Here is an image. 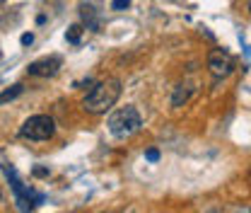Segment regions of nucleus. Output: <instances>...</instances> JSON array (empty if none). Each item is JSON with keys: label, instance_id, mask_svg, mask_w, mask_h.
Masks as SVG:
<instances>
[{"label": "nucleus", "instance_id": "1", "mask_svg": "<svg viewBox=\"0 0 251 213\" xmlns=\"http://www.w3.org/2000/svg\"><path fill=\"white\" fill-rule=\"evenodd\" d=\"M119 97H121V80L106 78L87 92V97L82 99V107L90 114H104L119 102Z\"/></svg>", "mask_w": 251, "mask_h": 213}, {"label": "nucleus", "instance_id": "2", "mask_svg": "<svg viewBox=\"0 0 251 213\" xmlns=\"http://www.w3.org/2000/svg\"><path fill=\"white\" fill-rule=\"evenodd\" d=\"M106 126H109L111 136H116V138H128V136H133V133L140 131L143 119H140V114H138L135 107L126 104V107L116 109V112L109 117V123H106Z\"/></svg>", "mask_w": 251, "mask_h": 213}, {"label": "nucleus", "instance_id": "3", "mask_svg": "<svg viewBox=\"0 0 251 213\" xmlns=\"http://www.w3.org/2000/svg\"><path fill=\"white\" fill-rule=\"evenodd\" d=\"M2 170H5V175H7V180H10V186H12V191H15V199H17V209H20V211H31V209H36V206L44 201V194H34L29 186L22 184V180L17 177V170H15V167L2 165Z\"/></svg>", "mask_w": 251, "mask_h": 213}, {"label": "nucleus", "instance_id": "4", "mask_svg": "<svg viewBox=\"0 0 251 213\" xmlns=\"http://www.w3.org/2000/svg\"><path fill=\"white\" fill-rule=\"evenodd\" d=\"M53 133H56V123H53V119L49 114L29 117L27 122L22 123V128H20V136L29 138V141H49Z\"/></svg>", "mask_w": 251, "mask_h": 213}, {"label": "nucleus", "instance_id": "5", "mask_svg": "<svg viewBox=\"0 0 251 213\" xmlns=\"http://www.w3.org/2000/svg\"><path fill=\"white\" fill-rule=\"evenodd\" d=\"M208 70L213 73V78H227V75L234 70V61H232V56H229L227 51L215 49V51H210V56H208Z\"/></svg>", "mask_w": 251, "mask_h": 213}, {"label": "nucleus", "instance_id": "6", "mask_svg": "<svg viewBox=\"0 0 251 213\" xmlns=\"http://www.w3.org/2000/svg\"><path fill=\"white\" fill-rule=\"evenodd\" d=\"M61 56H46V59H39V61L29 63L27 73L36 75V78H53L58 70H61Z\"/></svg>", "mask_w": 251, "mask_h": 213}, {"label": "nucleus", "instance_id": "7", "mask_svg": "<svg viewBox=\"0 0 251 213\" xmlns=\"http://www.w3.org/2000/svg\"><path fill=\"white\" fill-rule=\"evenodd\" d=\"M188 94H191L188 85H176V90L172 94V107H181V104L188 99Z\"/></svg>", "mask_w": 251, "mask_h": 213}, {"label": "nucleus", "instance_id": "8", "mask_svg": "<svg viewBox=\"0 0 251 213\" xmlns=\"http://www.w3.org/2000/svg\"><path fill=\"white\" fill-rule=\"evenodd\" d=\"M22 85H12V88H7V90L0 94V104H5V102H12V99H17L20 94H22Z\"/></svg>", "mask_w": 251, "mask_h": 213}, {"label": "nucleus", "instance_id": "9", "mask_svg": "<svg viewBox=\"0 0 251 213\" xmlns=\"http://www.w3.org/2000/svg\"><path fill=\"white\" fill-rule=\"evenodd\" d=\"M80 34H82V27H80V25H73V27L68 30V34H65V39L73 41V44H77V41H80Z\"/></svg>", "mask_w": 251, "mask_h": 213}, {"label": "nucleus", "instance_id": "10", "mask_svg": "<svg viewBox=\"0 0 251 213\" xmlns=\"http://www.w3.org/2000/svg\"><path fill=\"white\" fill-rule=\"evenodd\" d=\"M128 5H130V0H114V2H111V10L124 12V10H128Z\"/></svg>", "mask_w": 251, "mask_h": 213}, {"label": "nucleus", "instance_id": "11", "mask_svg": "<svg viewBox=\"0 0 251 213\" xmlns=\"http://www.w3.org/2000/svg\"><path fill=\"white\" fill-rule=\"evenodd\" d=\"M145 157H148L150 162H157V160H159V151H157V148H150V151L145 152Z\"/></svg>", "mask_w": 251, "mask_h": 213}, {"label": "nucleus", "instance_id": "12", "mask_svg": "<svg viewBox=\"0 0 251 213\" xmlns=\"http://www.w3.org/2000/svg\"><path fill=\"white\" fill-rule=\"evenodd\" d=\"M34 177H49V167H34Z\"/></svg>", "mask_w": 251, "mask_h": 213}, {"label": "nucleus", "instance_id": "13", "mask_svg": "<svg viewBox=\"0 0 251 213\" xmlns=\"http://www.w3.org/2000/svg\"><path fill=\"white\" fill-rule=\"evenodd\" d=\"M34 41V34H22V46H29Z\"/></svg>", "mask_w": 251, "mask_h": 213}, {"label": "nucleus", "instance_id": "14", "mask_svg": "<svg viewBox=\"0 0 251 213\" xmlns=\"http://www.w3.org/2000/svg\"><path fill=\"white\" fill-rule=\"evenodd\" d=\"M249 12H251V0H249Z\"/></svg>", "mask_w": 251, "mask_h": 213}, {"label": "nucleus", "instance_id": "15", "mask_svg": "<svg viewBox=\"0 0 251 213\" xmlns=\"http://www.w3.org/2000/svg\"><path fill=\"white\" fill-rule=\"evenodd\" d=\"M249 180H251V167H249Z\"/></svg>", "mask_w": 251, "mask_h": 213}, {"label": "nucleus", "instance_id": "16", "mask_svg": "<svg viewBox=\"0 0 251 213\" xmlns=\"http://www.w3.org/2000/svg\"><path fill=\"white\" fill-rule=\"evenodd\" d=\"M0 201H2V194H0Z\"/></svg>", "mask_w": 251, "mask_h": 213}]
</instances>
